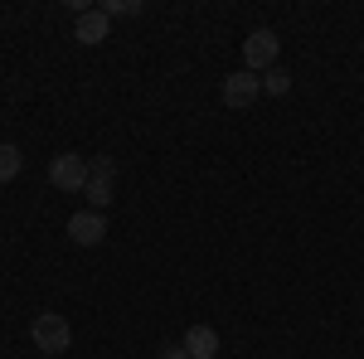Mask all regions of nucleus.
<instances>
[{
  "label": "nucleus",
  "instance_id": "1",
  "mask_svg": "<svg viewBox=\"0 0 364 359\" xmlns=\"http://www.w3.org/2000/svg\"><path fill=\"white\" fill-rule=\"evenodd\" d=\"M29 335H34V350H44V359H58L73 345V326H68L58 311H39L34 326H29Z\"/></svg>",
  "mask_w": 364,
  "mask_h": 359
},
{
  "label": "nucleus",
  "instance_id": "2",
  "mask_svg": "<svg viewBox=\"0 0 364 359\" xmlns=\"http://www.w3.org/2000/svg\"><path fill=\"white\" fill-rule=\"evenodd\" d=\"M83 194H87V204L102 214L107 204L117 199V161L112 156H92L87 161V185H83Z\"/></svg>",
  "mask_w": 364,
  "mask_h": 359
},
{
  "label": "nucleus",
  "instance_id": "3",
  "mask_svg": "<svg viewBox=\"0 0 364 359\" xmlns=\"http://www.w3.org/2000/svg\"><path fill=\"white\" fill-rule=\"evenodd\" d=\"M277 49H282V39H277V29H252L248 39H243V63H248V73H257V68H277Z\"/></svg>",
  "mask_w": 364,
  "mask_h": 359
},
{
  "label": "nucleus",
  "instance_id": "4",
  "mask_svg": "<svg viewBox=\"0 0 364 359\" xmlns=\"http://www.w3.org/2000/svg\"><path fill=\"white\" fill-rule=\"evenodd\" d=\"M49 180H54V190L63 194H78L87 185V161L78 156V151H63L54 166H49Z\"/></svg>",
  "mask_w": 364,
  "mask_h": 359
},
{
  "label": "nucleus",
  "instance_id": "5",
  "mask_svg": "<svg viewBox=\"0 0 364 359\" xmlns=\"http://www.w3.org/2000/svg\"><path fill=\"white\" fill-rule=\"evenodd\" d=\"M257 92H262V78L257 73H228L224 78V107H233V112H243V107H252L257 102Z\"/></svg>",
  "mask_w": 364,
  "mask_h": 359
},
{
  "label": "nucleus",
  "instance_id": "6",
  "mask_svg": "<svg viewBox=\"0 0 364 359\" xmlns=\"http://www.w3.org/2000/svg\"><path fill=\"white\" fill-rule=\"evenodd\" d=\"M68 238H73L78 248H97V243L107 238V219H102L97 209H83V214L68 219Z\"/></svg>",
  "mask_w": 364,
  "mask_h": 359
},
{
  "label": "nucleus",
  "instance_id": "7",
  "mask_svg": "<svg viewBox=\"0 0 364 359\" xmlns=\"http://www.w3.org/2000/svg\"><path fill=\"white\" fill-rule=\"evenodd\" d=\"M107 34H112V20L102 15V5H92V10H83V15L73 20V39H78V44H102Z\"/></svg>",
  "mask_w": 364,
  "mask_h": 359
},
{
  "label": "nucleus",
  "instance_id": "8",
  "mask_svg": "<svg viewBox=\"0 0 364 359\" xmlns=\"http://www.w3.org/2000/svg\"><path fill=\"white\" fill-rule=\"evenodd\" d=\"M180 345L190 350V359H214L219 355V331H214V326H190Z\"/></svg>",
  "mask_w": 364,
  "mask_h": 359
},
{
  "label": "nucleus",
  "instance_id": "9",
  "mask_svg": "<svg viewBox=\"0 0 364 359\" xmlns=\"http://www.w3.org/2000/svg\"><path fill=\"white\" fill-rule=\"evenodd\" d=\"M20 170H25V156H20L10 141H0V185H5V180H15Z\"/></svg>",
  "mask_w": 364,
  "mask_h": 359
},
{
  "label": "nucleus",
  "instance_id": "10",
  "mask_svg": "<svg viewBox=\"0 0 364 359\" xmlns=\"http://www.w3.org/2000/svg\"><path fill=\"white\" fill-rule=\"evenodd\" d=\"M262 92L287 97V92H291V73H287V68H267V73H262Z\"/></svg>",
  "mask_w": 364,
  "mask_h": 359
},
{
  "label": "nucleus",
  "instance_id": "11",
  "mask_svg": "<svg viewBox=\"0 0 364 359\" xmlns=\"http://www.w3.org/2000/svg\"><path fill=\"white\" fill-rule=\"evenodd\" d=\"M102 15H107V20H112V15H141V0H107Z\"/></svg>",
  "mask_w": 364,
  "mask_h": 359
},
{
  "label": "nucleus",
  "instance_id": "12",
  "mask_svg": "<svg viewBox=\"0 0 364 359\" xmlns=\"http://www.w3.org/2000/svg\"><path fill=\"white\" fill-rule=\"evenodd\" d=\"M161 359H190V350H185V345H166V350H161Z\"/></svg>",
  "mask_w": 364,
  "mask_h": 359
}]
</instances>
